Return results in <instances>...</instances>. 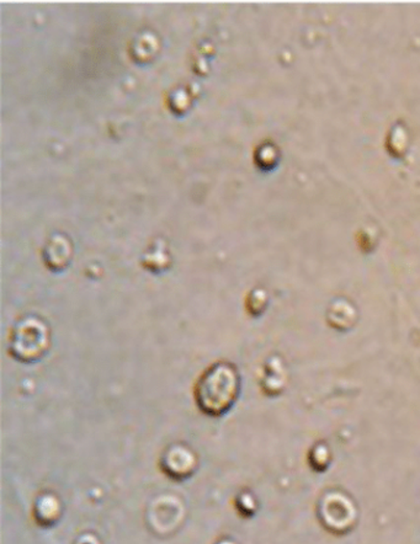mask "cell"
Instances as JSON below:
<instances>
[{"label": "cell", "mask_w": 420, "mask_h": 544, "mask_svg": "<svg viewBox=\"0 0 420 544\" xmlns=\"http://www.w3.org/2000/svg\"><path fill=\"white\" fill-rule=\"evenodd\" d=\"M237 379L229 365H216L198 382V400L208 413L226 410L235 398Z\"/></svg>", "instance_id": "cell-1"}]
</instances>
